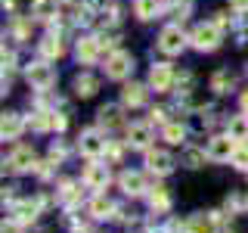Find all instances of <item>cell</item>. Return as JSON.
Listing matches in <instances>:
<instances>
[{
    "label": "cell",
    "instance_id": "40",
    "mask_svg": "<svg viewBox=\"0 0 248 233\" xmlns=\"http://www.w3.org/2000/svg\"><path fill=\"white\" fill-rule=\"evenodd\" d=\"M242 112H245V115H248V90H245V93H242Z\"/></svg>",
    "mask_w": 248,
    "mask_h": 233
},
{
    "label": "cell",
    "instance_id": "30",
    "mask_svg": "<svg viewBox=\"0 0 248 233\" xmlns=\"http://www.w3.org/2000/svg\"><path fill=\"white\" fill-rule=\"evenodd\" d=\"M149 208L155 215H165L168 208H170V196H168V190H161V186H155V190L149 193Z\"/></svg>",
    "mask_w": 248,
    "mask_h": 233
},
{
    "label": "cell",
    "instance_id": "32",
    "mask_svg": "<svg viewBox=\"0 0 248 233\" xmlns=\"http://www.w3.org/2000/svg\"><path fill=\"white\" fill-rule=\"evenodd\" d=\"M28 34H31V22L22 19V16H16L13 19V37L16 41H28Z\"/></svg>",
    "mask_w": 248,
    "mask_h": 233
},
{
    "label": "cell",
    "instance_id": "17",
    "mask_svg": "<svg viewBox=\"0 0 248 233\" xmlns=\"http://www.w3.org/2000/svg\"><path fill=\"white\" fill-rule=\"evenodd\" d=\"M28 128L34 131V134H50V131H56V112H50V109H37V112L28 118Z\"/></svg>",
    "mask_w": 248,
    "mask_h": 233
},
{
    "label": "cell",
    "instance_id": "28",
    "mask_svg": "<svg viewBox=\"0 0 248 233\" xmlns=\"http://www.w3.org/2000/svg\"><path fill=\"white\" fill-rule=\"evenodd\" d=\"M161 137H165L170 146H183V140H186V128H183L180 121H168L165 128H161Z\"/></svg>",
    "mask_w": 248,
    "mask_h": 233
},
{
    "label": "cell",
    "instance_id": "21",
    "mask_svg": "<svg viewBox=\"0 0 248 233\" xmlns=\"http://www.w3.org/2000/svg\"><path fill=\"white\" fill-rule=\"evenodd\" d=\"M180 159H183V165L192 168V171L205 168V162H211V159H208V150H196V146H183Z\"/></svg>",
    "mask_w": 248,
    "mask_h": 233
},
{
    "label": "cell",
    "instance_id": "12",
    "mask_svg": "<svg viewBox=\"0 0 248 233\" xmlns=\"http://www.w3.org/2000/svg\"><path fill=\"white\" fill-rule=\"evenodd\" d=\"M124 143L130 150H149L152 146V121H134L127 128V140Z\"/></svg>",
    "mask_w": 248,
    "mask_h": 233
},
{
    "label": "cell",
    "instance_id": "26",
    "mask_svg": "<svg viewBox=\"0 0 248 233\" xmlns=\"http://www.w3.org/2000/svg\"><path fill=\"white\" fill-rule=\"evenodd\" d=\"M96 121H99V128H118L121 124V106H103L96 112Z\"/></svg>",
    "mask_w": 248,
    "mask_h": 233
},
{
    "label": "cell",
    "instance_id": "7",
    "mask_svg": "<svg viewBox=\"0 0 248 233\" xmlns=\"http://www.w3.org/2000/svg\"><path fill=\"white\" fill-rule=\"evenodd\" d=\"M143 165H146V171H149V174L165 177V174H170V171H174L177 162H174V155H170L168 150H146Z\"/></svg>",
    "mask_w": 248,
    "mask_h": 233
},
{
    "label": "cell",
    "instance_id": "1",
    "mask_svg": "<svg viewBox=\"0 0 248 233\" xmlns=\"http://www.w3.org/2000/svg\"><path fill=\"white\" fill-rule=\"evenodd\" d=\"M223 41V28L217 25V22H202V25L192 28V34H189V44L196 47L199 53H211L217 50Z\"/></svg>",
    "mask_w": 248,
    "mask_h": 233
},
{
    "label": "cell",
    "instance_id": "29",
    "mask_svg": "<svg viewBox=\"0 0 248 233\" xmlns=\"http://www.w3.org/2000/svg\"><path fill=\"white\" fill-rule=\"evenodd\" d=\"M232 84H236V78H232V72H227V68H220V72L211 75V90L214 93H230Z\"/></svg>",
    "mask_w": 248,
    "mask_h": 233
},
{
    "label": "cell",
    "instance_id": "23",
    "mask_svg": "<svg viewBox=\"0 0 248 233\" xmlns=\"http://www.w3.org/2000/svg\"><path fill=\"white\" fill-rule=\"evenodd\" d=\"M37 50H41V59H59L62 56V37L59 34H46L41 44H37Z\"/></svg>",
    "mask_w": 248,
    "mask_h": 233
},
{
    "label": "cell",
    "instance_id": "3",
    "mask_svg": "<svg viewBox=\"0 0 248 233\" xmlns=\"http://www.w3.org/2000/svg\"><path fill=\"white\" fill-rule=\"evenodd\" d=\"M108 181H112V174H108V162H99V159H90V165L81 171V183L84 190H96L103 193Z\"/></svg>",
    "mask_w": 248,
    "mask_h": 233
},
{
    "label": "cell",
    "instance_id": "27",
    "mask_svg": "<svg viewBox=\"0 0 248 233\" xmlns=\"http://www.w3.org/2000/svg\"><path fill=\"white\" fill-rule=\"evenodd\" d=\"M96 90H99V81H96L93 75H87V72H84V75H78V78H75V93H78L81 100L93 97Z\"/></svg>",
    "mask_w": 248,
    "mask_h": 233
},
{
    "label": "cell",
    "instance_id": "19",
    "mask_svg": "<svg viewBox=\"0 0 248 233\" xmlns=\"http://www.w3.org/2000/svg\"><path fill=\"white\" fill-rule=\"evenodd\" d=\"M22 131H25L22 115L19 112H3V121H0V137H3V140H19Z\"/></svg>",
    "mask_w": 248,
    "mask_h": 233
},
{
    "label": "cell",
    "instance_id": "25",
    "mask_svg": "<svg viewBox=\"0 0 248 233\" xmlns=\"http://www.w3.org/2000/svg\"><path fill=\"white\" fill-rule=\"evenodd\" d=\"M158 13H161V0H134V16H137V19L149 22Z\"/></svg>",
    "mask_w": 248,
    "mask_h": 233
},
{
    "label": "cell",
    "instance_id": "10",
    "mask_svg": "<svg viewBox=\"0 0 248 233\" xmlns=\"http://www.w3.org/2000/svg\"><path fill=\"white\" fill-rule=\"evenodd\" d=\"M236 140H232L230 134H217L208 140V159L211 162H230L232 159V152H236Z\"/></svg>",
    "mask_w": 248,
    "mask_h": 233
},
{
    "label": "cell",
    "instance_id": "18",
    "mask_svg": "<svg viewBox=\"0 0 248 233\" xmlns=\"http://www.w3.org/2000/svg\"><path fill=\"white\" fill-rule=\"evenodd\" d=\"M146 97H149V90H146L143 84H127V87L121 90V106L124 109H143Z\"/></svg>",
    "mask_w": 248,
    "mask_h": 233
},
{
    "label": "cell",
    "instance_id": "20",
    "mask_svg": "<svg viewBox=\"0 0 248 233\" xmlns=\"http://www.w3.org/2000/svg\"><path fill=\"white\" fill-rule=\"evenodd\" d=\"M56 196L62 202V208L75 212V208L81 205V196H84V193H81V186H78L75 181H65V183H59V193H56Z\"/></svg>",
    "mask_w": 248,
    "mask_h": 233
},
{
    "label": "cell",
    "instance_id": "37",
    "mask_svg": "<svg viewBox=\"0 0 248 233\" xmlns=\"http://www.w3.org/2000/svg\"><path fill=\"white\" fill-rule=\"evenodd\" d=\"M0 233H25V224H19V221L10 217V221H3V230H0Z\"/></svg>",
    "mask_w": 248,
    "mask_h": 233
},
{
    "label": "cell",
    "instance_id": "41",
    "mask_svg": "<svg viewBox=\"0 0 248 233\" xmlns=\"http://www.w3.org/2000/svg\"><path fill=\"white\" fill-rule=\"evenodd\" d=\"M16 6V0H3V10H13Z\"/></svg>",
    "mask_w": 248,
    "mask_h": 233
},
{
    "label": "cell",
    "instance_id": "22",
    "mask_svg": "<svg viewBox=\"0 0 248 233\" xmlns=\"http://www.w3.org/2000/svg\"><path fill=\"white\" fill-rule=\"evenodd\" d=\"M56 13H59L56 0H31V16H34L37 22H50Z\"/></svg>",
    "mask_w": 248,
    "mask_h": 233
},
{
    "label": "cell",
    "instance_id": "24",
    "mask_svg": "<svg viewBox=\"0 0 248 233\" xmlns=\"http://www.w3.org/2000/svg\"><path fill=\"white\" fill-rule=\"evenodd\" d=\"M227 134L236 140V143H245L248 140V115H232V118L227 121Z\"/></svg>",
    "mask_w": 248,
    "mask_h": 233
},
{
    "label": "cell",
    "instance_id": "9",
    "mask_svg": "<svg viewBox=\"0 0 248 233\" xmlns=\"http://www.w3.org/2000/svg\"><path fill=\"white\" fill-rule=\"evenodd\" d=\"M6 168L16 171V174H25V171H34L37 168V159H34V150L31 146H13L10 155H6Z\"/></svg>",
    "mask_w": 248,
    "mask_h": 233
},
{
    "label": "cell",
    "instance_id": "4",
    "mask_svg": "<svg viewBox=\"0 0 248 233\" xmlns=\"http://www.w3.org/2000/svg\"><path fill=\"white\" fill-rule=\"evenodd\" d=\"M106 146H108V140H106L103 131H96V128L84 131V134L78 137V152L87 155V159H103V155H106Z\"/></svg>",
    "mask_w": 248,
    "mask_h": 233
},
{
    "label": "cell",
    "instance_id": "31",
    "mask_svg": "<svg viewBox=\"0 0 248 233\" xmlns=\"http://www.w3.org/2000/svg\"><path fill=\"white\" fill-rule=\"evenodd\" d=\"M230 165L236 168V171H248V146H245V143H239V146H236V152H232Z\"/></svg>",
    "mask_w": 248,
    "mask_h": 233
},
{
    "label": "cell",
    "instance_id": "6",
    "mask_svg": "<svg viewBox=\"0 0 248 233\" xmlns=\"http://www.w3.org/2000/svg\"><path fill=\"white\" fill-rule=\"evenodd\" d=\"M189 44V37L183 34L180 25H165L158 34V50L165 53V56H177V53H183V47Z\"/></svg>",
    "mask_w": 248,
    "mask_h": 233
},
{
    "label": "cell",
    "instance_id": "34",
    "mask_svg": "<svg viewBox=\"0 0 248 233\" xmlns=\"http://www.w3.org/2000/svg\"><path fill=\"white\" fill-rule=\"evenodd\" d=\"M65 155H68V146L56 140V143L50 146V162H53V165H62V159H65Z\"/></svg>",
    "mask_w": 248,
    "mask_h": 233
},
{
    "label": "cell",
    "instance_id": "36",
    "mask_svg": "<svg viewBox=\"0 0 248 233\" xmlns=\"http://www.w3.org/2000/svg\"><path fill=\"white\" fill-rule=\"evenodd\" d=\"M149 121H152V124H161V128H165V124H168V109L152 106V109H149Z\"/></svg>",
    "mask_w": 248,
    "mask_h": 233
},
{
    "label": "cell",
    "instance_id": "16",
    "mask_svg": "<svg viewBox=\"0 0 248 233\" xmlns=\"http://www.w3.org/2000/svg\"><path fill=\"white\" fill-rule=\"evenodd\" d=\"M99 50H103V37H81L75 47V56L78 62H84V66H93V62L99 59Z\"/></svg>",
    "mask_w": 248,
    "mask_h": 233
},
{
    "label": "cell",
    "instance_id": "33",
    "mask_svg": "<svg viewBox=\"0 0 248 233\" xmlns=\"http://www.w3.org/2000/svg\"><path fill=\"white\" fill-rule=\"evenodd\" d=\"M192 10V0H170V16H177V19H186Z\"/></svg>",
    "mask_w": 248,
    "mask_h": 233
},
{
    "label": "cell",
    "instance_id": "35",
    "mask_svg": "<svg viewBox=\"0 0 248 233\" xmlns=\"http://www.w3.org/2000/svg\"><path fill=\"white\" fill-rule=\"evenodd\" d=\"M121 146L118 143H112V140H108V146H106V155H103V159L108 162V165H118V162H121Z\"/></svg>",
    "mask_w": 248,
    "mask_h": 233
},
{
    "label": "cell",
    "instance_id": "2",
    "mask_svg": "<svg viewBox=\"0 0 248 233\" xmlns=\"http://www.w3.org/2000/svg\"><path fill=\"white\" fill-rule=\"evenodd\" d=\"M25 78H28V84H31V87H34L37 93L50 90L53 84H56V72H53L50 59H37V62H31V66L25 68Z\"/></svg>",
    "mask_w": 248,
    "mask_h": 233
},
{
    "label": "cell",
    "instance_id": "14",
    "mask_svg": "<svg viewBox=\"0 0 248 233\" xmlns=\"http://www.w3.org/2000/svg\"><path fill=\"white\" fill-rule=\"evenodd\" d=\"M170 84H174V68H170V62H155L152 72H149V87L155 93H168Z\"/></svg>",
    "mask_w": 248,
    "mask_h": 233
},
{
    "label": "cell",
    "instance_id": "11",
    "mask_svg": "<svg viewBox=\"0 0 248 233\" xmlns=\"http://www.w3.org/2000/svg\"><path fill=\"white\" fill-rule=\"evenodd\" d=\"M118 183H121V190L127 193V196H146V193H152L149 177H146L143 171H124L118 177Z\"/></svg>",
    "mask_w": 248,
    "mask_h": 233
},
{
    "label": "cell",
    "instance_id": "15",
    "mask_svg": "<svg viewBox=\"0 0 248 233\" xmlns=\"http://www.w3.org/2000/svg\"><path fill=\"white\" fill-rule=\"evenodd\" d=\"M37 212H41V202H34V199H16L13 205H10V217L13 221H19V224H34V217Z\"/></svg>",
    "mask_w": 248,
    "mask_h": 233
},
{
    "label": "cell",
    "instance_id": "39",
    "mask_svg": "<svg viewBox=\"0 0 248 233\" xmlns=\"http://www.w3.org/2000/svg\"><path fill=\"white\" fill-rule=\"evenodd\" d=\"M230 3L236 6V10H245V6H248V0H230Z\"/></svg>",
    "mask_w": 248,
    "mask_h": 233
},
{
    "label": "cell",
    "instance_id": "13",
    "mask_svg": "<svg viewBox=\"0 0 248 233\" xmlns=\"http://www.w3.org/2000/svg\"><path fill=\"white\" fill-rule=\"evenodd\" d=\"M87 212H90V217H93V221H112V217H118V212H121V208L115 205V202L108 199L106 193H96V196L90 199Z\"/></svg>",
    "mask_w": 248,
    "mask_h": 233
},
{
    "label": "cell",
    "instance_id": "38",
    "mask_svg": "<svg viewBox=\"0 0 248 233\" xmlns=\"http://www.w3.org/2000/svg\"><path fill=\"white\" fill-rule=\"evenodd\" d=\"M13 66H16V50H6L3 47V72H10Z\"/></svg>",
    "mask_w": 248,
    "mask_h": 233
},
{
    "label": "cell",
    "instance_id": "5",
    "mask_svg": "<svg viewBox=\"0 0 248 233\" xmlns=\"http://www.w3.org/2000/svg\"><path fill=\"white\" fill-rule=\"evenodd\" d=\"M134 72V56H130L127 50H112L106 59V78H112V81H124V78H130Z\"/></svg>",
    "mask_w": 248,
    "mask_h": 233
},
{
    "label": "cell",
    "instance_id": "8",
    "mask_svg": "<svg viewBox=\"0 0 248 233\" xmlns=\"http://www.w3.org/2000/svg\"><path fill=\"white\" fill-rule=\"evenodd\" d=\"M186 233H220V212H196L186 217Z\"/></svg>",
    "mask_w": 248,
    "mask_h": 233
}]
</instances>
